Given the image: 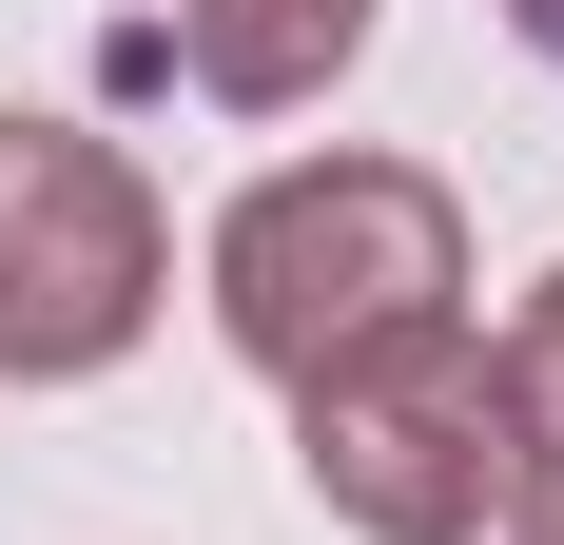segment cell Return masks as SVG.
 Listing matches in <instances>:
<instances>
[{"label":"cell","mask_w":564,"mask_h":545,"mask_svg":"<svg viewBox=\"0 0 564 545\" xmlns=\"http://www.w3.org/2000/svg\"><path fill=\"white\" fill-rule=\"evenodd\" d=\"M234 292V351H273V371H350V351H390V331H448V195L429 175H273L215 254Z\"/></svg>","instance_id":"1"},{"label":"cell","mask_w":564,"mask_h":545,"mask_svg":"<svg viewBox=\"0 0 564 545\" xmlns=\"http://www.w3.org/2000/svg\"><path fill=\"white\" fill-rule=\"evenodd\" d=\"M156 312V215L98 137L0 117V371H98Z\"/></svg>","instance_id":"2"},{"label":"cell","mask_w":564,"mask_h":545,"mask_svg":"<svg viewBox=\"0 0 564 545\" xmlns=\"http://www.w3.org/2000/svg\"><path fill=\"white\" fill-rule=\"evenodd\" d=\"M312 488H350L390 545L487 526V488H507V409H487V371H467L448 331H390V351L312 371Z\"/></svg>","instance_id":"3"},{"label":"cell","mask_w":564,"mask_h":545,"mask_svg":"<svg viewBox=\"0 0 564 545\" xmlns=\"http://www.w3.org/2000/svg\"><path fill=\"white\" fill-rule=\"evenodd\" d=\"M175 40H195V78H215V98H312V78L370 40V0H195Z\"/></svg>","instance_id":"4"},{"label":"cell","mask_w":564,"mask_h":545,"mask_svg":"<svg viewBox=\"0 0 564 545\" xmlns=\"http://www.w3.org/2000/svg\"><path fill=\"white\" fill-rule=\"evenodd\" d=\"M487 409H507V429H525V468H564V292H545V312H525V351H507V371H487Z\"/></svg>","instance_id":"5"},{"label":"cell","mask_w":564,"mask_h":545,"mask_svg":"<svg viewBox=\"0 0 564 545\" xmlns=\"http://www.w3.org/2000/svg\"><path fill=\"white\" fill-rule=\"evenodd\" d=\"M545 545H564V526H545Z\"/></svg>","instance_id":"6"}]
</instances>
